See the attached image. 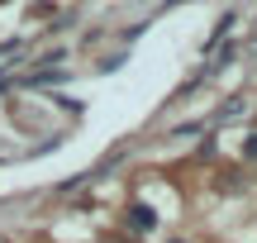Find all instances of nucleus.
Segmentation results:
<instances>
[{"mask_svg":"<svg viewBox=\"0 0 257 243\" xmlns=\"http://www.w3.org/2000/svg\"><path fill=\"white\" fill-rule=\"evenodd\" d=\"M124 219H128V229H138V234H153L157 229V210L148 205V200H134V205L124 210Z\"/></svg>","mask_w":257,"mask_h":243,"instance_id":"nucleus-1","label":"nucleus"},{"mask_svg":"<svg viewBox=\"0 0 257 243\" xmlns=\"http://www.w3.org/2000/svg\"><path fill=\"white\" fill-rule=\"evenodd\" d=\"M233 24H238V15H224V19H219V24H214V34H210V38H205V48H214V43H219V38H224V34H229V29H233Z\"/></svg>","mask_w":257,"mask_h":243,"instance_id":"nucleus-2","label":"nucleus"},{"mask_svg":"<svg viewBox=\"0 0 257 243\" xmlns=\"http://www.w3.org/2000/svg\"><path fill=\"white\" fill-rule=\"evenodd\" d=\"M53 105H62V110H72V114H81V100H72V95H53Z\"/></svg>","mask_w":257,"mask_h":243,"instance_id":"nucleus-3","label":"nucleus"},{"mask_svg":"<svg viewBox=\"0 0 257 243\" xmlns=\"http://www.w3.org/2000/svg\"><path fill=\"white\" fill-rule=\"evenodd\" d=\"M243 158L257 162V134H248V139H243Z\"/></svg>","mask_w":257,"mask_h":243,"instance_id":"nucleus-4","label":"nucleus"}]
</instances>
